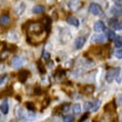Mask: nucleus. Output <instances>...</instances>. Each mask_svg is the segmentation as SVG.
<instances>
[{"label":"nucleus","mask_w":122,"mask_h":122,"mask_svg":"<svg viewBox=\"0 0 122 122\" xmlns=\"http://www.w3.org/2000/svg\"><path fill=\"white\" fill-rule=\"evenodd\" d=\"M49 103H50V99L49 98H47V99H45V106L42 107V109H45L47 106H49Z\"/></svg>","instance_id":"obj_32"},{"label":"nucleus","mask_w":122,"mask_h":122,"mask_svg":"<svg viewBox=\"0 0 122 122\" xmlns=\"http://www.w3.org/2000/svg\"><path fill=\"white\" fill-rule=\"evenodd\" d=\"M107 37H108V39L111 41V40H114V38H116L117 36H116V33H114L113 30L109 29V30H107Z\"/></svg>","instance_id":"obj_18"},{"label":"nucleus","mask_w":122,"mask_h":122,"mask_svg":"<svg viewBox=\"0 0 122 122\" xmlns=\"http://www.w3.org/2000/svg\"><path fill=\"white\" fill-rule=\"evenodd\" d=\"M116 80H117L118 83H121V77H120V74H118V76L116 77Z\"/></svg>","instance_id":"obj_34"},{"label":"nucleus","mask_w":122,"mask_h":122,"mask_svg":"<svg viewBox=\"0 0 122 122\" xmlns=\"http://www.w3.org/2000/svg\"><path fill=\"white\" fill-rule=\"evenodd\" d=\"M117 103H118L119 106H121V96L118 97V99H117Z\"/></svg>","instance_id":"obj_35"},{"label":"nucleus","mask_w":122,"mask_h":122,"mask_svg":"<svg viewBox=\"0 0 122 122\" xmlns=\"http://www.w3.org/2000/svg\"><path fill=\"white\" fill-rule=\"evenodd\" d=\"M25 9H26V5H25V2L19 3L18 8L16 9V13L18 15V16H19V15H22L23 11H25Z\"/></svg>","instance_id":"obj_16"},{"label":"nucleus","mask_w":122,"mask_h":122,"mask_svg":"<svg viewBox=\"0 0 122 122\" xmlns=\"http://www.w3.org/2000/svg\"><path fill=\"white\" fill-rule=\"evenodd\" d=\"M43 20H45V21H43V23H45V26H43V29L46 30V32H47V33H49V32H50V29H51V18H50V17H45V18H43Z\"/></svg>","instance_id":"obj_10"},{"label":"nucleus","mask_w":122,"mask_h":122,"mask_svg":"<svg viewBox=\"0 0 122 122\" xmlns=\"http://www.w3.org/2000/svg\"><path fill=\"white\" fill-rule=\"evenodd\" d=\"M10 122H18V121H17V120H11Z\"/></svg>","instance_id":"obj_37"},{"label":"nucleus","mask_w":122,"mask_h":122,"mask_svg":"<svg viewBox=\"0 0 122 122\" xmlns=\"http://www.w3.org/2000/svg\"><path fill=\"white\" fill-rule=\"evenodd\" d=\"M26 107H27V109L29 110V111H31V112H33V111L36 110V107H35V104H33L32 102H27Z\"/></svg>","instance_id":"obj_22"},{"label":"nucleus","mask_w":122,"mask_h":122,"mask_svg":"<svg viewBox=\"0 0 122 122\" xmlns=\"http://www.w3.org/2000/svg\"><path fill=\"white\" fill-rule=\"evenodd\" d=\"M90 107H91V102H86V104H84V109L90 110Z\"/></svg>","instance_id":"obj_33"},{"label":"nucleus","mask_w":122,"mask_h":122,"mask_svg":"<svg viewBox=\"0 0 122 122\" xmlns=\"http://www.w3.org/2000/svg\"><path fill=\"white\" fill-rule=\"evenodd\" d=\"M67 22L69 23V25H71V26H74V27H79V20L76 18V17L73 16H70L68 17L67 19Z\"/></svg>","instance_id":"obj_13"},{"label":"nucleus","mask_w":122,"mask_h":122,"mask_svg":"<svg viewBox=\"0 0 122 122\" xmlns=\"http://www.w3.org/2000/svg\"><path fill=\"white\" fill-rule=\"evenodd\" d=\"M37 64H38V69L40 70V72H41L42 74H45L46 73V69H45V67H43V64H42L40 61H38V62H37Z\"/></svg>","instance_id":"obj_23"},{"label":"nucleus","mask_w":122,"mask_h":122,"mask_svg":"<svg viewBox=\"0 0 122 122\" xmlns=\"http://www.w3.org/2000/svg\"><path fill=\"white\" fill-rule=\"evenodd\" d=\"M116 57L118 59H122V50L121 49H118L116 51Z\"/></svg>","instance_id":"obj_27"},{"label":"nucleus","mask_w":122,"mask_h":122,"mask_svg":"<svg viewBox=\"0 0 122 122\" xmlns=\"http://www.w3.org/2000/svg\"><path fill=\"white\" fill-rule=\"evenodd\" d=\"M0 119H1V116H0Z\"/></svg>","instance_id":"obj_38"},{"label":"nucleus","mask_w":122,"mask_h":122,"mask_svg":"<svg viewBox=\"0 0 122 122\" xmlns=\"http://www.w3.org/2000/svg\"><path fill=\"white\" fill-rule=\"evenodd\" d=\"M61 111H62V112H68V111H69V109H70V106H69V104H62V106H61Z\"/></svg>","instance_id":"obj_26"},{"label":"nucleus","mask_w":122,"mask_h":122,"mask_svg":"<svg viewBox=\"0 0 122 122\" xmlns=\"http://www.w3.org/2000/svg\"><path fill=\"white\" fill-rule=\"evenodd\" d=\"M42 57H43V59H46V60H49V59H50V53H49V52H47V51H43Z\"/></svg>","instance_id":"obj_28"},{"label":"nucleus","mask_w":122,"mask_h":122,"mask_svg":"<svg viewBox=\"0 0 122 122\" xmlns=\"http://www.w3.org/2000/svg\"><path fill=\"white\" fill-rule=\"evenodd\" d=\"M28 30H29V33H28V42L33 39V37L36 38H39V37H41V38H45V35H43V32H45V29H43V25L41 22H38V21H29L28 22Z\"/></svg>","instance_id":"obj_1"},{"label":"nucleus","mask_w":122,"mask_h":122,"mask_svg":"<svg viewBox=\"0 0 122 122\" xmlns=\"http://www.w3.org/2000/svg\"><path fill=\"white\" fill-rule=\"evenodd\" d=\"M10 17L7 15V13H2L0 16V26L1 27H7L10 23Z\"/></svg>","instance_id":"obj_6"},{"label":"nucleus","mask_w":122,"mask_h":122,"mask_svg":"<svg viewBox=\"0 0 122 122\" xmlns=\"http://www.w3.org/2000/svg\"><path fill=\"white\" fill-rule=\"evenodd\" d=\"M100 108V101L99 100H94V101H91V107L90 110L91 111H97V110Z\"/></svg>","instance_id":"obj_15"},{"label":"nucleus","mask_w":122,"mask_h":122,"mask_svg":"<svg viewBox=\"0 0 122 122\" xmlns=\"http://www.w3.org/2000/svg\"><path fill=\"white\" fill-rule=\"evenodd\" d=\"M114 3H116V6H117V7H119V8H121V1H116Z\"/></svg>","instance_id":"obj_36"},{"label":"nucleus","mask_w":122,"mask_h":122,"mask_svg":"<svg viewBox=\"0 0 122 122\" xmlns=\"http://www.w3.org/2000/svg\"><path fill=\"white\" fill-rule=\"evenodd\" d=\"M72 111H73L76 114H77V113H80L81 112V106L79 103H74L73 106H72Z\"/></svg>","instance_id":"obj_20"},{"label":"nucleus","mask_w":122,"mask_h":122,"mask_svg":"<svg viewBox=\"0 0 122 122\" xmlns=\"http://www.w3.org/2000/svg\"><path fill=\"white\" fill-rule=\"evenodd\" d=\"M88 117H89V113H88V112H86V113H84V114H83V116L81 117L80 122H84V121H87V118H88Z\"/></svg>","instance_id":"obj_30"},{"label":"nucleus","mask_w":122,"mask_h":122,"mask_svg":"<svg viewBox=\"0 0 122 122\" xmlns=\"http://www.w3.org/2000/svg\"><path fill=\"white\" fill-rule=\"evenodd\" d=\"M93 90H94V88H93V86H91V84H88V86H84L83 89H82V91H84V94H91V93L93 92Z\"/></svg>","instance_id":"obj_17"},{"label":"nucleus","mask_w":122,"mask_h":122,"mask_svg":"<svg viewBox=\"0 0 122 122\" xmlns=\"http://www.w3.org/2000/svg\"><path fill=\"white\" fill-rule=\"evenodd\" d=\"M84 43H86V38L84 37H78L77 39H76V41H74V47H76V49H81L83 48Z\"/></svg>","instance_id":"obj_7"},{"label":"nucleus","mask_w":122,"mask_h":122,"mask_svg":"<svg viewBox=\"0 0 122 122\" xmlns=\"http://www.w3.org/2000/svg\"><path fill=\"white\" fill-rule=\"evenodd\" d=\"M84 122H87V121H84Z\"/></svg>","instance_id":"obj_39"},{"label":"nucleus","mask_w":122,"mask_h":122,"mask_svg":"<svg viewBox=\"0 0 122 122\" xmlns=\"http://www.w3.org/2000/svg\"><path fill=\"white\" fill-rule=\"evenodd\" d=\"M8 47H9V48H5L6 50H8V51H10V52L17 51V46H15V45H8Z\"/></svg>","instance_id":"obj_25"},{"label":"nucleus","mask_w":122,"mask_h":122,"mask_svg":"<svg viewBox=\"0 0 122 122\" xmlns=\"http://www.w3.org/2000/svg\"><path fill=\"white\" fill-rule=\"evenodd\" d=\"M93 29H94V31L97 32H102L106 30V25H104V22L103 21H97L96 23H94V26H93Z\"/></svg>","instance_id":"obj_8"},{"label":"nucleus","mask_w":122,"mask_h":122,"mask_svg":"<svg viewBox=\"0 0 122 122\" xmlns=\"http://www.w3.org/2000/svg\"><path fill=\"white\" fill-rule=\"evenodd\" d=\"M119 73H120V68H112V69H110V70L107 71L106 80L108 81V82H112V80Z\"/></svg>","instance_id":"obj_2"},{"label":"nucleus","mask_w":122,"mask_h":122,"mask_svg":"<svg viewBox=\"0 0 122 122\" xmlns=\"http://www.w3.org/2000/svg\"><path fill=\"white\" fill-rule=\"evenodd\" d=\"M74 121V116L72 114H68L63 118V122H73Z\"/></svg>","instance_id":"obj_21"},{"label":"nucleus","mask_w":122,"mask_h":122,"mask_svg":"<svg viewBox=\"0 0 122 122\" xmlns=\"http://www.w3.org/2000/svg\"><path fill=\"white\" fill-rule=\"evenodd\" d=\"M0 110H1V112L3 114H7V113L9 112V106H8V101L7 99H5L2 101V103L0 104Z\"/></svg>","instance_id":"obj_12"},{"label":"nucleus","mask_w":122,"mask_h":122,"mask_svg":"<svg viewBox=\"0 0 122 122\" xmlns=\"http://www.w3.org/2000/svg\"><path fill=\"white\" fill-rule=\"evenodd\" d=\"M109 26L110 28H112L114 30H121V22L116 18H112L109 20Z\"/></svg>","instance_id":"obj_5"},{"label":"nucleus","mask_w":122,"mask_h":122,"mask_svg":"<svg viewBox=\"0 0 122 122\" xmlns=\"http://www.w3.org/2000/svg\"><path fill=\"white\" fill-rule=\"evenodd\" d=\"M89 12L91 15H93V16H100V15H102V8L98 3L92 2L89 6Z\"/></svg>","instance_id":"obj_3"},{"label":"nucleus","mask_w":122,"mask_h":122,"mask_svg":"<svg viewBox=\"0 0 122 122\" xmlns=\"http://www.w3.org/2000/svg\"><path fill=\"white\" fill-rule=\"evenodd\" d=\"M111 11L114 16L117 17H121V10L120 9H117V8H111Z\"/></svg>","instance_id":"obj_24"},{"label":"nucleus","mask_w":122,"mask_h":122,"mask_svg":"<svg viewBox=\"0 0 122 122\" xmlns=\"http://www.w3.org/2000/svg\"><path fill=\"white\" fill-rule=\"evenodd\" d=\"M30 71L29 70H21L18 74V78H19V81L21 83H25L27 80H28V78L30 77Z\"/></svg>","instance_id":"obj_4"},{"label":"nucleus","mask_w":122,"mask_h":122,"mask_svg":"<svg viewBox=\"0 0 122 122\" xmlns=\"http://www.w3.org/2000/svg\"><path fill=\"white\" fill-rule=\"evenodd\" d=\"M23 64V60L20 57H13L12 60H11V66H12L13 68H20L21 66Z\"/></svg>","instance_id":"obj_9"},{"label":"nucleus","mask_w":122,"mask_h":122,"mask_svg":"<svg viewBox=\"0 0 122 122\" xmlns=\"http://www.w3.org/2000/svg\"><path fill=\"white\" fill-rule=\"evenodd\" d=\"M42 93V90H41V88H39V87H37L35 89V94L36 96H40V94H41Z\"/></svg>","instance_id":"obj_29"},{"label":"nucleus","mask_w":122,"mask_h":122,"mask_svg":"<svg viewBox=\"0 0 122 122\" xmlns=\"http://www.w3.org/2000/svg\"><path fill=\"white\" fill-rule=\"evenodd\" d=\"M43 11H45V7L42 6V5H37L32 9V12L33 13H42Z\"/></svg>","instance_id":"obj_14"},{"label":"nucleus","mask_w":122,"mask_h":122,"mask_svg":"<svg viewBox=\"0 0 122 122\" xmlns=\"http://www.w3.org/2000/svg\"><path fill=\"white\" fill-rule=\"evenodd\" d=\"M7 77H8V76H7L6 73H3V74H1V76H0V84L3 83V81L7 79Z\"/></svg>","instance_id":"obj_31"},{"label":"nucleus","mask_w":122,"mask_h":122,"mask_svg":"<svg viewBox=\"0 0 122 122\" xmlns=\"http://www.w3.org/2000/svg\"><path fill=\"white\" fill-rule=\"evenodd\" d=\"M114 43H116V47L118 49H121V47H122V39H121V37H116L114 38Z\"/></svg>","instance_id":"obj_19"},{"label":"nucleus","mask_w":122,"mask_h":122,"mask_svg":"<svg viewBox=\"0 0 122 122\" xmlns=\"http://www.w3.org/2000/svg\"><path fill=\"white\" fill-rule=\"evenodd\" d=\"M91 41L97 42V43H103L106 41V37L103 35H93L92 38H91Z\"/></svg>","instance_id":"obj_11"}]
</instances>
